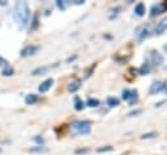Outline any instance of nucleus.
Here are the masks:
<instances>
[{
    "label": "nucleus",
    "instance_id": "obj_1",
    "mask_svg": "<svg viewBox=\"0 0 167 155\" xmlns=\"http://www.w3.org/2000/svg\"><path fill=\"white\" fill-rule=\"evenodd\" d=\"M29 14H30V9H29V5H27L26 2H17L14 4L13 18L21 29L26 26L27 21H29Z\"/></svg>",
    "mask_w": 167,
    "mask_h": 155
},
{
    "label": "nucleus",
    "instance_id": "obj_2",
    "mask_svg": "<svg viewBox=\"0 0 167 155\" xmlns=\"http://www.w3.org/2000/svg\"><path fill=\"white\" fill-rule=\"evenodd\" d=\"M91 129V121L89 120H76L71 124V132L73 136L87 134Z\"/></svg>",
    "mask_w": 167,
    "mask_h": 155
},
{
    "label": "nucleus",
    "instance_id": "obj_3",
    "mask_svg": "<svg viewBox=\"0 0 167 155\" xmlns=\"http://www.w3.org/2000/svg\"><path fill=\"white\" fill-rule=\"evenodd\" d=\"M121 98L124 99L125 102H128L131 106H133L134 103H137L138 97H137V90H128L124 89L121 91Z\"/></svg>",
    "mask_w": 167,
    "mask_h": 155
},
{
    "label": "nucleus",
    "instance_id": "obj_4",
    "mask_svg": "<svg viewBox=\"0 0 167 155\" xmlns=\"http://www.w3.org/2000/svg\"><path fill=\"white\" fill-rule=\"evenodd\" d=\"M150 94H157V93H163L167 94V81H156L150 86Z\"/></svg>",
    "mask_w": 167,
    "mask_h": 155
},
{
    "label": "nucleus",
    "instance_id": "obj_5",
    "mask_svg": "<svg viewBox=\"0 0 167 155\" xmlns=\"http://www.w3.org/2000/svg\"><path fill=\"white\" fill-rule=\"evenodd\" d=\"M167 9V3L166 2H161L156 4V5L152 7V12H150V16H157V14H161L163 13V12H166Z\"/></svg>",
    "mask_w": 167,
    "mask_h": 155
},
{
    "label": "nucleus",
    "instance_id": "obj_6",
    "mask_svg": "<svg viewBox=\"0 0 167 155\" xmlns=\"http://www.w3.org/2000/svg\"><path fill=\"white\" fill-rule=\"evenodd\" d=\"M38 50H39V47H38V46L29 45V46H26V47H24V48H22V51H21V56H22V57L31 56V55H34Z\"/></svg>",
    "mask_w": 167,
    "mask_h": 155
},
{
    "label": "nucleus",
    "instance_id": "obj_7",
    "mask_svg": "<svg viewBox=\"0 0 167 155\" xmlns=\"http://www.w3.org/2000/svg\"><path fill=\"white\" fill-rule=\"evenodd\" d=\"M52 83H54V79L52 78H47V79H45V81L41 83V85H39L38 90L41 91V93H46V91L49 90L51 86H52Z\"/></svg>",
    "mask_w": 167,
    "mask_h": 155
},
{
    "label": "nucleus",
    "instance_id": "obj_8",
    "mask_svg": "<svg viewBox=\"0 0 167 155\" xmlns=\"http://www.w3.org/2000/svg\"><path fill=\"white\" fill-rule=\"evenodd\" d=\"M149 33H150V31H149V27H148V26H142L141 29H140V31L137 33V41H138V42H142L145 38L149 37Z\"/></svg>",
    "mask_w": 167,
    "mask_h": 155
},
{
    "label": "nucleus",
    "instance_id": "obj_9",
    "mask_svg": "<svg viewBox=\"0 0 167 155\" xmlns=\"http://www.w3.org/2000/svg\"><path fill=\"white\" fill-rule=\"evenodd\" d=\"M166 30H167V17L163 18L162 21L158 22V25H157V27H156V33H157V34H162V33H163V31H166Z\"/></svg>",
    "mask_w": 167,
    "mask_h": 155
},
{
    "label": "nucleus",
    "instance_id": "obj_10",
    "mask_svg": "<svg viewBox=\"0 0 167 155\" xmlns=\"http://www.w3.org/2000/svg\"><path fill=\"white\" fill-rule=\"evenodd\" d=\"M81 87V79H74V81L69 82L68 85V91H71V93H76V91Z\"/></svg>",
    "mask_w": 167,
    "mask_h": 155
},
{
    "label": "nucleus",
    "instance_id": "obj_11",
    "mask_svg": "<svg viewBox=\"0 0 167 155\" xmlns=\"http://www.w3.org/2000/svg\"><path fill=\"white\" fill-rule=\"evenodd\" d=\"M152 61H153V64L159 65L163 63V56L158 51H154V52H152Z\"/></svg>",
    "mask_w": 167,
    "mask_h": 155
},
{
    "label": "nucleus",
    "instance_id": "obj_12",
    "mask_svg": "<svg viewBox=\"0 0 167 155\" xmlns=\"http://www.w3.org/2000/svg\"><path fill=\"white\" fill-rule=\"evenodd\" d=\"M134 13H136L137 16H142L145 13V5L142 3H138L136 8H134Z\"/></svg>",
    "mask_w": 167,
    "mask_h": 155
},
{
    "label": "nucleus",
    "instance_id": "obj_13",
    "mask_svg": "<svg viewBox=\"0 0 167 155\" xmlns=\"http://www.w3.org/2000/svg\"><path fill=\"white\" fill-rule=\"evenodd\" d=\"M84 107H85V103H84L78 97L74 98V108L77 111H81V110H84Z\"/></svg>",
    "mask_w": 167,
    "mask_h": 155
},
{
    "label": "nucleus",
    "instance_id": "obj_14",
    "mask_svg": "<svg viewBox=\"0 0 167 155\" xmlns=\"http://www.w3.org/2000/svg\"><path fill=\"white\" fill-rule=\"evenodd\" d=\"M50 69V67H39V68H37V69H34L33 70V76H38V74H43V73H46L47 70Z\"/></svg>",
    "mask_w": 167,
    "mask_h": 155
},
{
    "label": "nucleus",
    "instance_id": "obj_15",
    "mask_svg": "<svg viewBox=\"0 0 167 155\" xmlns=\"http://www.w3.org/2000/svg\"><path fill=\"white\" fill-rule=\"evenodd\" d=\"M38 101V98H37V95H34V94H30V95H27V97L25 98V102H26V104H34L35 102Z\"/></svg>",
    "mask_w": 167,
    "mask_h": 155
},
{
    "label": "nucleus",
    "instance_id": "obj_16",
    "mask_svg": "<svg viewBox=\"0 0 167 155\" xmlns=\"http://www.w3.org/2000/svg\"><path fill=\"white\" fill-rule=\"evenodd\" d=\"M150 72V64L149 63H144V65L140 68V73L141 74H148Z\"/></svg>",
    "mask_w": 167,
    "mask_h": 155
},
{
    "label": "nucleus",
    "instance_id": "obj_17",
    "mask_svg": "<svg viewBox=\"0 0 167 155\" xmlns=\"http://www.w3.org/2000/svg\"><path fill=\"white\" fill-rule=\"evenodd\" d=\"M107 104H109L110 107H116V106H119V101L116 98L110 97V98H107Z\"/></svg>",
    "mask_w": 167,
    "mask_h": 155
},
{
    "label": "nucleus",
    "instance_id": "obj_18",
    "mask_svg": "<svg viewBox=\"0 0 167 155\" xmlns=\"http://www.w3.org/2000/svg\"><path fill=\"white\" fill-rule=\"evenodd\" d=\"M86 104L89 107H98L99 106V101L98 99H93V98H89L86 102Z\"/></svg>",
    "mask_w": 167,
    "mask_h": 155
},
{
    "label": "nucleus",
    "instance_id": "obj_19",
    "mask_svg": "<svg viewBox=\"0 0 167 155\" xmlns=\"http://www.w3.org/2000/svg\"><path fill=\"white\" fill-rule=\"evenodd\" d=\"M154 137H157V133L156 132H150V133L141 134V140H149V138H154Z\"/></svg>",
    "mask_w": 167,
    "mask_h": 155
},
{
    "label": "nucleus",
    "instance_id": "obj_20",
    "mask_svg": "<svg viewBox=\"0 0 167 155\" xmlns=\"http://www.w3.org/2000/svg\"><path fill=\"white\" fill-rule=\"evenodd\" d=\"M119 11H120V8H119V7H116V8H114V9H112V11H111V12H112V13H111V14L109 16V18H110V20H112V18H115V17H116V16L119 14Z\"/></svg>",
    "mask_w": 167,
    "mask_h": 155
},
{
    "label": "nucleus",
    "instance_id": "obj_21",
    "mask_svg": "<svg viewBox=\"0 0 167 155\" xmlns=\"http://www.w3.org/2000/svg\"><path fill=\"white\" fill-rule=\"evenodd\" d=\"M12 73H13V69L11 67H5V69L3 70V76H12Z\"/></svg>",
    "mask_w": 167,
    "mask_h": 155
},
{
    "label": "nucleus",
    "instance_id": "obj_22",
    "mask_svg": "<svg viewBox=\"0 0 167 155\" xmlns=\"http://www.w3.org/2000/svg\"><path fill=\"white\" fill-rule=\"evenodd\" d=\"M98 153H106V151H112V146H105V147H99L97 150Z\"/></svg>",
    "mask_w": 167,
    "mask_h": 155
},
{
    "label": "nucleus",
    "instance_id": "obj_23",
    "mask_svg": "<svg viewBox=\"0 0 167 155\" xmlns=\"http://www.w3.org/2000/svg\"><path fill=\"white\" fill-rule=\"evenodd\" d=\"M30 150L31 151H38V153H46L47 151V149H45V147H33Z\"/></svg>",
    "mask_w": 167,
    "mask_h": 155
},
{
    "label": "nucleus",
    "instance_id": "obj_24",
    "mask_svg": "<svg viewBox=\"0 0 167 155\" xmlns=\"http://www.w3.org/2000/svg\"><path fill=\"white\" fill-rule=\"evenodd\" d=\"M138 113H141V110H134V111H131V112L128 113V116L133 117V116H136V115H138Z\"/></svg>",
    "mask_w": 167,
    "mask_h": 155
},
{
    "label": "nucleus",
    "instance_id": "obj_25",
    "mask_svg": "<svg viewBox=\"0 0 167 155\" xmlns=\"http://www.w3.org/2000/svg\"><path fill=\"white\" fill-rule=\"evenodd\" d=\"M56 5L60 8V9H65V3L61 2V0H58V2H56Z\"/></svg>",
    "mask_w": 167,
    "mask_h": 155
},
{
    "label": "nucleus",
    "instance_id": "obj_26",
    "mask_svg": "<svg viewBox=\"0 0 167 155\" xmlns=\"http://www.w3.org/2000/svg\"><path fill=\"white\" fill-rule=\"evenodd\" d=\"M86 151H87V149H78V150H76L77 154H80V153H86Z\"/></svg>",
    "mask_w": 167,
    "mask_h": 155
},
{
    "label": "nucleus",
    "instance_id": "obj_27",
    "mask_svg": "<svg viewBox=\"0 0 167 155\" xmlns=\"http://www.w3.org/2000/svg\"><path fill=\"white\" fill-rule=\"evenodd\" d=\"M37 25H38V21H37V16H35V17H34V21H33V29H34V27L37 26Z\"/></svg>",
    "mask_w": 167,
    "mask_h": 155
},
{
    "label": "nucleus",
    "instance_id": "obj_28",
    "mask_svg": "<svg viewBox=\"0 0 167 155\" xmlns=\"http://www.w3.org/2000/svg\"><path fill=\"white\" fill-rule=\"evenodd\" d=\"M34 140L37 141V142H39V144H42V142H43V140H42V138H39V137H35Z\"/></svg>",
    "mask_w": 167,
    "mask_h": 155
},
{
    "label": "nucleus",
    "instance_id": "obj_29",
    "mask_svg": "<svg viewBox=\"0 0 167 155\" xmlns=\"http://www.w3.org/2000/svg\"><path fill=\"white\" fill-rule=\"evenodd\" d=\"M163 50L166 51V52H167V45H165V47H163Z\"/></svg>",
    "mask_w": 167,
    "mask_h": 155
},
{
    "label": "nucleus",
    "instance_id": "obj_30",
    "mask_svg": "<svg viewBox=\"0 0 167 155\" xmlns=\"http://www.w3.org/2000/svg\"><path fill=\"white\" fill-rule=\"evenodd\" d=\"M2 63H3V59H2V57H0V64H2Z\"/></svg>",
    "mask_w": 167,
    "mask_h": 155
}]
</instances>
